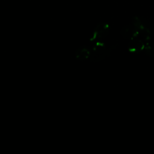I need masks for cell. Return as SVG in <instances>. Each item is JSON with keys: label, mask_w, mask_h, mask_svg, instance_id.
Here are the masks:
<instances>
[{"label": "cell", "mask_w": 154, "mask_h": 154, "mask_svg": "<svg viewBox=\"0 0 154 154\" xmlns=\"http://www.w3.org/2000/svg\"><path fill=\"white\" fill-rule=\"evenodd\" d=\"M110 31V25L106 22L98 23L93 29L92 34L90 38V42L102 41L107 37Z\"/></svg>", "instance_id": "cell-3"}, {"label": "cell", "mask_w": 154, "mask_h": 154, "mask_svg": "<svg viewBox=\"0 0 154 154\" xmlns=\"http://www.w3.org/2000/svg\"><path fill=\"white\" fill-rule=\"evenodd\" d=\"M144 43L145 42L139 36H137L130 40L127 48L131 54H137L143 51Z\"/></svg>", "instance_id": "cell-4"}, {"label": "cell", "mask_w": 154, "mask_h": 154, "mask_svg": "<svg viewBox=\"0 0 154 154\" xmlns=\"http://www.w3.org/2000/svg\"><path fill=\"white\" fill-rule=\"evenodd\" d=\"M115 46L111 45L108 46L106 43L102 41H97L94 42L91 52L90 57V61L92 63H99L108 57L112 51L115 48Z\"/></svg>", "instance_id": "cell-1"}, {"label": "cell", "mask_w": 154, "mask_h": 154, "mask_svg": "<svg viewBox=\"0 0 154 154\" xmlns=\"http://www.w3.org/2000/svg\"><path fill=\"white\" fill-rule=\"evenodd\" d=\"M122 37L127 40H131L138 35V31L134 25L131 23L125 25L120 30Z\"/></svg>", "instance_id": "cell-5"}, {"label": "cell", "mask_w": 154, "mask_h": 154, "mask_svg": "<svg viewBox=\"0 0 154 154\" xmlns=\"http://www.w3.org/2000/svg\"><path fill=\"white\" fill-rule=\"evenodd\" d=\"M91 49L87 46H82L77 48L75 51V58L79 61L88 60L91 55Z\"/></svg>", "instance_id": "cell-6"}, {"label": "cell", "mask_w": 154, "mask_h": 154, "mask_svg": "<svg viewBox=\"0 0 154 154\" xmlns=\"http://www.w3.org/2000/svg\"><path fill=\"white\" fill-rule=\"evenodd\" d=\"M143 51L148 57H154V42L150 40L146 42Z\"/></svg>", "instance_id": "cell-7"}, {"label": "cell", "mask_w": 154, "mask_h": 154, "mask_svg": "<svg viewBox=\"0 0 154 154\" xmlns=\"http://www.w3.org/2000/svg\"><path fill=\"white\" fill-rule=\"evenodd\" d=\"M132 23L138 31V35L144 42L150 40L153 29L150 24L145 19L135 16L132 19Z\"/></svg>", "instance_id": "cell-2"}]
</instances>
